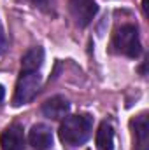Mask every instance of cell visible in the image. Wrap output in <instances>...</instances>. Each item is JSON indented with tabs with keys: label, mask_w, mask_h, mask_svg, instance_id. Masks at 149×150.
<instances>
[{
	"label": "cell",
	"mask_w": 149,
	"mask_h": 150,
	"mask_svg": "<svg viewBox=\"0 0 149 150\" xmlns=\"http://www.w3.org/2000/svg\"><path fill=\"white\" fill-rule=\"evenodd\" d=\"M42 84V77L39 72H28V70H21V74L18 77L16 82V89H14V96H12V105L14 107H21L30 103L35 96H37L39 89Z\"/></svg>",
	"instance_id": "3957f363"
},
{
	"label": "cell",
	"mask_w": 149,
	"mask_h": 150,
	"mask_svg": "<svg viewBox=\"0 0 149 150\" xmlns=\"http://www.w3.org/2000/svg\"><path fill=\"white\" fill-rule=\"evenodd\" d=\"M4 96H5V89H4V86L0 84V103H2V100H4Z\"/></svg>",
	"instance_id": "4fadbf2b"
},
{
	"label": "cell",
	"mask_w": 149,
	"mask_h": 150,
	"mask_svg": "<svg viewBox=\"0 0 149 150\" xmlns=\"http://www.w3.org/2000/svg\"><path fill=\"white\" fill-rule=\"evenodd\" d=\"M0 147L2 150H25L27 138H25L23 126L18 122L9 124L0 134Z\"/></svg>",
	"instance_id": "5b68a950"
},
{
	"label": "cell",
	"mask_w": 149,
	"mask_h": 150,
	"mask_svg": "<svg viewBox=\"0 0 149 150\" xmlns=\"http://www.w3.org/2000/svg\"><path fill=\"white\" fill-rule=\"evenodd\" d=\"M132 133H133V150H149V120L148 113L137 115L132 122Z\"/></svg>",
	"instance_id": "8992f818"
},
{
	"label": "cell",
	"mask_w": 149,
	"mask_h": 150,
	"mask_svg": "<svg viewBox=\"0 0 149 150\" xmlns=\"http://www.w3.org/2000/svg\"><path fill=\"white\" fill-rule=\"evenodd\" d=\"M28 143L35 150H47L53 147V129L47 124H35L28 133Z\"/></svg>",
	"instance_id": "ba28073f"
},
{
	"label": "cell",
	"mask_w": 149,
	"mask_h": 150,
	"mask_svg": "<svg viewBox=\"0 0 149 150\" xmlns=\"http://www.w3.org/2000/svg\"><path fill=\"white\" fill-rule=\"evenodd\" d=\"M95 143L98 150H114V129L109 120L100 122L95 134Z\"/></svg>",
	"instance_id": "30bf717a"
},
{
	"label": "cell",
	"mask_w": 149,
	"mask_h": 150,
	"mask_svg": "<svg viewBox=\"0 0 149 150\" xmlns=\"http://www.w3.org/2000/svg\"><path fill=\"white\" fill-rule=\"evenodd\" d=\"M69 12H70V18L74 19L75 26L86 28L98 14V4L95 0H70Z\"/></svg>",
	"instance_id": "277c9868"
},
{
	"label": "cell",
	"mask_w": 149,
	"mask_h": 150,
	"mask_svg": "<svg viewBox=\"0 0 149 150\" xmlns=\"http://www.w3.org/2000/svg\"><path fill=\"white\" fill-rule=\"evenodd\" d=\"M42 65H44V49L40 45H35V47L28 49L21 58V70L39 72Z\"/></svg>",
	"instance_id": "9c48e42d"
},
{
	"label": "cell",
	"mask_w": 149,
	"mask_h": 150,
	"mask_svg": "<svg viewBox=\"0 0 149 150\" xmlns=\"http://www.w3.org/2000/svg\"><path fill=\"white\" fill-rule=\"evenodd\" d=\"M28 2H32L35 7H40V9H47V5L51 4V0H28Z\"/></svg>",
	"instance_id": "7c38bea8"
},
{
	"label": "cell",
	"mask_w": 149,
	"mask_h": 150,
	"mask_svg": "<svg viewBox=\"0 0 149 150\" xmlns=\"http://www.w3.org/2000/svg\"><path fill=\"white\" fill-rule=\"evenodd\" d=\"M112 47L116 52L128 56V58H139L142 52V44L139 28L135 25H121L114 35H112Z\"/></svg>",
	"instance_id": "7a4b0ae2"
},
{
	"label": "cell",
	"mask_w": 149,
	"mask_h": 150,
	"mask_svg": "<svg viewBox=\"0 0 149 150\" xmlns=\"http://www.w3.org/2000/svg\"><path fill=\"white\" fill-rule=\"evenodd\" d=\"M142 9H144V14L148 16V0H142Z\"/></svg>",
	"instance_id": "5bb4252c"
},
{
	"label": "cell",
	"mask_w": 149,
	"mask_h": 150,
	"mask_svg": "<svg viewBox=\"0 0 149 150\" xmlns=\"http://www.w3.org/2000/svg\"><path fill=\"white\" fill-rule=\"evenodd\" d=\"M93 131V117L88 113L67 115L58 129V136L67 147H81L84 145Z\"/></svg>",
	"instance_id": "6da1fadb"
},
{
	"label": "cell",
	"mask_w": 149,
	"mask_h": 150,
	"mask_svg": "<svg viewBox=\"0 0 149 150\" xmlns=\"http://www.w3.org/2000/svg\"><path fill=\"white\" fill-rule=\"evenodd\" d=\"M40 110L44 113V117H47L51 120H62L70 112V103H69V100L65 96L58 94V96H53V98L46 100L42 103Z\"/></svg>",
	"instance_id": "52a82bcc"
},
{
	"label": "cell",
	"mask_w": 149,
	"mask_h": 150,
	"mask_svg": "<svg viewBox=\"0 0 149 150\" xmlns=\"http://www.w3.org/2000/svg\"><path fill=\"white\" fill-rule=\"evenodd\" d=\"M5 47H7V38H5V33H4V26L0 23V54L5 51Z\"/></svg>",
	"instance_id": "8fae6325"
}]
</instances>
